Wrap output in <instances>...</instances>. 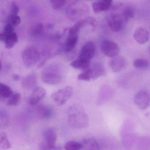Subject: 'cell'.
I'll return each instance as SVG.
<instances>
[{
  "mask_svg": "<svg viewBox=\"0 0 150 150\" xmlns=\"http://www.w3.org/2000/svg\"><path fill=\"white\" fill-rule=\"evenodd\" d=\"M78 39V36L77 34H68L63 46L64 52H69L72 51L76 46Z\"/></svg>",
  "mask_w": 150,
  "mask_h": 150,
  "instance_id": "cell-15",
  "label": "cell"
},
{
  "mask_svg": "<svg viewBox=\"0 0 150 150\" xmlns=\"http://www.w3.org/2000/svg\"><path fill=\"white\" fill-rule=\"evenodd\" d=\"M46 93L45 90L41 86L35 87L29 98V102L30 105H36L45 97Z\"/></svg>",
  "mask_w": 150,
  "mask_h": 150,
  "instance_id": "cell-11",
  "label": "cell"
},
{
  "mask_svg": "<svg viewBox=\"0 0 150 150\" xmlns=\"http://www.w3.org/2000/svg\"><path fill=\"white\" fill-rule=\"evenodd\" d=\"M50 3L54 9H58L65 5L66 0H50Z\"/></svg>",
  "mask_w": 150,
  "mask_h": 150,
  "instance_id": "cell-31",
  "label": "cell"
},
{
  "mask_svg": "<svg viewBox=\"0 0 150 150\" xmlns=\"http://www.w3.org/2000/svg\"><path fill=\"white\" fill-rule=\"evenodd\" d=\"M13 94L12 89L5 84L0 83V96L3 98H9Z\"/></svg>",
  "mask_w": 150,
  "mask_h": 150,
  "instance_id": "cell-22",
  "label": "cell"
},
{
  "mask_svg": "<svg viewBox=\"0 0 150 150\" xmlns=\"http://www.w3.org/2000/svg\"><path fill=\"white\" fill-rule=\"evenodd\" d=\"M89 12V6L85 3L79 1L72 3L66 9L67 18L72 21L83 19Z\"/></svg>",
  "mask_w": 150,
  "mask_h": 150,
  "instance_id": "cell-3",
  "label": "cell"
},
{
  "mask_svg": "<svg viewBox=\"0 0 150 150\" xmlns=\"http://www.w3.org/2000/svg\"><path fill=\"white\" fill-rule=\"evenodd\" d=\"M69 124L75 128H85L89 125V119L82 107L78 104L72 105L67 112Z\"/></svg>",
  "mask_w": 150,
  "mask_h": 150,
  "instance_id": "cell-1",
  "label": "cell"
},
{
  "mask_svg": "<svg viewBox=\"0 0 150 150\" xmlns=\"http://www.w3.org/2000/svg\"><path fill=\"white\" fill-rule=\"evenodd\" d=\"M134 38L135 40L140 45L146 44L149 39V33L145 28L138 27L135 31Z\"/></svg>",
  "mask_w": 150,
  "mask_h": 150,
  "instance_id": "cell-13",
  "label": "cell"
},
{
  "mask_svg": "<svg viewBox=\"0 0 150 150\" xmlns=\"http://www.w3.org/2000/svg\"><path fill=\"white\" fill-rule=\"evenodd\" d=\"M19 12V8L15 1H12L11 4L10 16L18 15Z\"/></svg>",
  "mask_w": 150,
  "mask_h": 150,
  "instance_id": "cell-34",
  "label": "cell"
},
{
  "mask_svg": "<svg viewBox=\"0 0 150 150\" xmlns=\"http://www.w3.org/2000/svg\"><path fill=\"white\" fill-rule=\"evenodd\" d=\"M41 54L36 47L29 46L25 48L22 54L24 65L26 68H31L37 64L41 59Z\"/></svg>",
  "mask_w": 150,
  "mask_h": 150,
  "instance_id": "cell-4",
  "label": "cell"
},
{
  "mask_svg": "<svg viewBox=\"0 0 150 150\" xmlns=\"http://www.w3.org/2000/svg\"><path fill=\"white\" fill-rule=\"evenodd\" d=\"M134 15L135 12L134 8L130 6L127 7L122 15L124 23H127L130 18H133L134 16Z\"/></svg>",
  "mask_w": 150,
  "mask_h": 150,
  "instance_id": "cell-23",
  "label": "cell"
},
{
  "mask_svg": "<svg viewBox=\"0 0 150 150\" xmlns=\"http://www.w3.org/2000/svg\"><path fill=\"white\" fill-rule=\"evenodd\" d=\"M113 1V0H101L102 1L108 4H111V5L112 2Z\"/></svg>",
  "mask_w": 150,
  "mask_h": 150,
  "instance_id": "cell-36",
  "label": "cell"
},
{
  "mask_svg": "<svg viewBox=\"0 0 150 150\" xmlns=\"http://www.w3.org/2000/svg\"><path fill=\"white\" fill-rule=\"evenodd\" d=\"M11 147L7 134L4 132H1L0 135V148L1 149L7 150Z\"/></svg>",
  "mask_w": 150,
  "mask_h": 150,
  "instance_id": "cell-24",
  "label": "cell"
},
{
  "mask_svg": "<svg viewBox=\"0 0 150 150\" xmlns=\"http://www.w3.org/2000/svg\"><path fill=\"white\" fill-rule=\"evenodd\" d=\"M39 114L43 119H49L53 115L54 112L51 107L47 106H42L38 109Z\"/></svg>",
  "mask_w": 150,
  "mask_h": 150,
  "instance_id": "cell-20",
  "label": "cell"
},
{
  "mask_svg": "<svg viewBox=\"0 0 150 150\" xmlns=\"http://www.w3.org/2000/svg\"><path fill=\"white\" fill-rule=\"evenodd\" d=\"M100 49L105 55L112 58L118 56L120 52L119 47L117 43L107 40L102 41Z\"/></svg>",
  "mask_w": 150,
  "mask_h": 150,
  "instance_id": "cell-7",
  "label": "cell"
},
{
  "mask_svg": "<svg viewBox=\"0 0 150 150\" xmlns=\"http://www.w3.org/2000/svg\"><path fill=\"white\" fill-rule=\"evenodd\" d=\"M84 150H100L97 142L94 138H89L83 142Z\"/></svg>",
  "mask_w": 150,
  "mask_h": 150,
  "instance_id": "cell-18",
  "label": "cell"
},
{
  "mask_svg": "<svg viewBox=\"0 0 150 150\" xmlns=\"http://www.w3.org/2000/svg\"><path fill=\"white\" fill-rule=\"evenodd\" d=\"M134 100L135 105L140 109H146L150 105V93L147 90H141L136 93Z\"/></svg>",
  "mask_w": 150,
  "mask_h": 150,
  "instance_id": "cell-8",
  "label": "cell"
},
{
  "mask_svg": "<svg viewBox=\"0 0 150 150\" xmlns=\"http://www.w3.org/2000/svg\"><path fill=\"white\" fill-rule=\"evenodd\" d=\"M96 46L92 41L86 42L83 46L79 53V58L90 61L95 55Z\"/></svg>",
  "mask_w": 150,
  "mask_h": 150,
  "instance_id": "cell-9",
  "label": "cell"
},
{
  "mask_svg": "<svg viewBox=\"0 0 150 150\" xmlns=\"http://www.w3.org/2000/svg\"><path fill=\"white\" fill-rule=\"evenodd\" d=\"M126 59L121 56H117L112 58L109 62L110 68L113 72L116 73L122 71L126 67Z\"/></svg>",
  "mask_w": 150,
  "mask_h": 150,
  "instance_id": "cell-12",
  "label": "cell"
},
{
  "mask_svg": "<svg viewBox=\"0 0 150 150\" xmlns=\"http://www.w3.org/2000/svg\"><path fill=\"white\" fill-rule=\"evenodd\" d=\"M83 148L82 144L75 141H68L65 143L64 148L65 150H80Z\"/></svg>",
  "mask_w": 150,
  "mask_h": 150,
  "instance_id": "cell-25",
  "label": "cell"
},
{
  "mask_svg": "<svg viewBox=\"0 0 150 150\" xmlns=\"http://www.w3.org/2000/svg\"><path fill=\"white\" fill-rule=\"evenodd\" d=\"M20 94L18 93H14L10 98H9L7 102V105L10 106H16L20 101Z\"/></svg>",
  "mask_w": 150,
  "mask_h": 150,
  "instance_id": "cell-29",
  "label": "cell"
},
{
  "mask_svg": "<svg viewBox=\"0 0 150 150\" xmlns=\"http://www.w3.org/2000/svg\"><path fill=\"white\" fill-rule=\"evenodd\" d=\"M133 65L136 68L144 69L149 67L150 63L148 61L143 59H136L133 62Z\"/></svg>",
  "mask_w": 150,
  "mask_h": 150,
  "instance_id": "cell-26",
  "label": "cell"
},
{
  "mask_svg": "<svg viewBox=\"0 0 150 150\" xmlns=\"http://www.w3.org/2000/svg\"><path fill=\"white\" fill-rule=\"evenodd\" d=\"M12 78L13 79V80L17 81V80H19L20 79V76H19V75L16 74H14L12 75Z\"/></svg>",
  "mask_w": 150,
  "mask_h": 150,
  "instance_id": "cell-35",
  "label": "cell"
},
{
  "mask_svg": "<svg viewBox=\"0 0 150 150\" xmlns=\"http://www.w3.org/2000/svg\"><path fill=\"white\" fill-rule=\"evenodd\" d=\"M90 65V61L78 58L70 63L71 67L77 69H86Z\"/></svg>",
  "mask_w": 150,
  "mask_h": 150,
  "instance_id": "cell-17",
  "label": "cell"
},
{
  "mask_svg": "<svg viewBox=\"0 0 150 150\" xmlns=\"http://www.w3.org/2000/svg\"><path fill=\"white\" fill-rule=\"evenodd\" d=\"M73 94V88L71 86H67L52 93L51 98L58 105H62L71 98Z\"/></svg>",
  "mask_w": 150,
  "mask_h": 150,
  "instance_id": "cell-6",
  "label": "cell"
},
{
  "mask_svg": "<svg viewBox=\"0 0 150 150\" xmlns=\"http://www.w3.org/2000/svg\"><path fill=\"white\" fill-rule=\"evenodd\" d=\"M77 79L79 80H83V81H90L92 79L91 72L90 69H87L85 72L81 73L78 75Z\"/></svg>",
  "mask_w": 150,
  "mask_h": 150,
  "instance_id": "cell-30",
  "label": "cell"
},
{
  "mask_svg": "<svg viewBox=\"0 0 150 150\" xmlns=\"http://www.w3.org/2000/svg\"><path fill=\"white\" fill-rule=\"evenodd\" d=\"M43 82L48 85H56L62 81L63 74L62 68L58 64H53L47 66L43 69L41 74Z\"/></svg>",
  "mask_w": 150,
  "mask_h": 150,
  "instance_id": "cell-2",
  "label": "cell"
},
{
  "mask_svg": "<svg viewBox=\"0 0 150 150\" xmlns=\"http://www.w3.org/2000/svg\"><path fill=\"white\" fill-rule=\"evenodd\" d=\"M92 79H94L106 74L105 69L104 65L100 62L94 63L91 68Z\"/></svg>",
  "mask_w": 150,
  "mask_h": 150,
  "instance_id": "cell-16",
  "label": "cell"
},
{
  "mask_svg": "<svg viewBox=\"0 0 150 150\" xmlns=\"http://www.w3.org/2000/svg\"><path fill=\"white\" fill-rule=\"evenodd\" d=\"M18 42V36L16 33L13 32L8 35L5 40V47L8 49L12 48Z\"/></svg>",
  "mask_w": 150,
  "mask_h": 150,
  "instance_id": "cell-21",
  "label": "cell"
},
{
  "mask_svg": "<svg viewBox=\"0 0 150 150\" xmlns=\"http://www.w3.org/2000/svg\"><path fill=\"white\" fill-rule=\"evenodd\" d=\"M92 6L94 13H98L109 9L111 5L101 1L93 2Z\"/></svg>",
  "mask_w": 150,
  "mask_h": 150,
  "instance_id": "cell-19",
  "label": "cell"
},
{
  "mask_svg": "<svg viewBox=\"0 0 150 150\" xmlns=\"http://www.w3.org/2000/svg\"><path fill=\"white\" fill-rule=\"evenodd\" d=\"M44 141L40 145L41 150H51L56 148L57 134L55 130L52 128H48L43 133Z\"/></svg>",
  "mask_w": 150,
  "mask_h": 150,
  "instance_id": "cell-5",
  "label": "cell"
},
{
  "mask_svg": "<svg viewBox=\"0 0 150 150\" xmlns=\"http://www.w3.org/2000/svg\"><path fill=\"white\" fill-rule=\"evenodd\" d=\"M1 125L2 126H6L8 121V114L6 112L4 111H3L2 110H1Z\"/></svg>",
  "mask_w": 150,
  "mask_h": 150,
  "instance_id": "cell-33",
  "label": "cell"
},
{
  "mask_svg": "<svg viewBox=\"0 0 150 150\" xmlns=\"http://www.w3.org/2000/svg\"><path fill=\"white\" fill-rule=\"evenodd\" d=\"M37 83V77L34 72L30 73L23 79L22 85L26 90H31L35 88Z\"/></svg>",
  "mask_w": 150,
  "mask_h": 150,
  "instance_id": "cell-14",
  "label": "cell"
},
{
  "mask_svg": "<svg viewBox=\"0 0 150 150\" xmlns=\"http://www.w3.org/2000/svg\"><path fill=\"white\" fill-rule=\"evenodd\" d=\"M43 24L38 23L33 25L31 28V34L32 37H37L39 36L43 30Z\"/></svg>",
  "mask_w": 150,
  "mask_h": 150,
  "instance_id": "cell-27",
  "label": "cell"
},
{
  "mask_svg": "<svg viewBox=\"0 0 150 150\" xmlns=\"http://www.w3.org/2000/svg\"><path fill=\"white\" fill-rule=\"evenodd\" d=\"M108 23L110 29L113 32L120 31L124 23L122 16L119 13H113L109 17Z\"/></svg>",
  "mask_w": 150,
  "mask_h": 150,
  "instance_id": "cell-10",
  "label": "cell"
},
{
  "mask_svg": "<svg viewBox=\"0 0 150 150\" xmlns=\"http://www.w3.org/2000/svg\"><path fill=\"white\" fill-rule=\"evenodd\" d=\"M14 28L10 24H6L2 32L0 34V40L1 41L4 42L8 35L14 32Z\"/></svg>",
  "mask_w": 150,
  "mask_h": 150,
  "instance_id": "cell-28",
  "label": "cell"
},
{
  "mask_svg": "<svg viewBox=\"0 0 150 150\" xmlns=\"http://www.w3.org/2000/svg\"><path fill=\"white\" fill-rule=\"evenodd\" d=\"M20 22H21V18L18 15H16V16H10L8 23L10 24L12 27L15 28L19 25Z\"/></svg>",
  "mask_w": 150,
  "mask_h": 150,
  "instance_id": "cell-32",
  "label": "cell"
}]
</instances>
